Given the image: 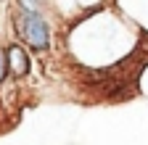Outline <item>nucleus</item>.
Here are the masks:
<instances>
[{
	"label": "nucleus",
	"mask_w": 148,
	"mask_h": 145,
	"mask_svg": "<svg viewBox=\"0 0 148 145\" xmlns=\"http://www.w3.org/2000/svg\"><path fill=\"white\" fill-rule=\"evenodd\" d=\"M11 19H13V34L18 37L16 42L24 45L29 53L42 56L53 48V27L37 3H27V0L16 3Z\"/></svg>",
	"instance_id": "1"
},
{
	"label": "nucleus",
	"mask_w": 148,
	"mask_h": 145,
	"mask_svg": "<svg viewBox=\"0 0 148 145\" xmlns=\"http://www.w3.org/2000/svg\"><path fill=\"white\" fill-rule=\"evenodd\" d=\"M5 61H8V74L13 79L29 77V71H32V56H29V50L24 45H18V42L5 45Z\"/></svg>",
	"instance_id": "2"
},
{
	"label": "nucleus",
	"mask_w": 148,
	"mask_h": 145,
	"mask_svg": "<svg viewBox=\"0 0 148 145\" xmlns=\"http://www.w3.org/2000/svg\"><path fill=\"white\" fill-rule=\"evenodd\" d=\"M8 79H11V74H8V61H5V45H0V87Z\"/></svg>",
	"instance_id": "3"
},
{
	"label": "nucleus",
	"mask_w": 148,
	"mask_h": 145,
	"mask_svg": "<svg viewBox=\"0 0 148 145\" xmlns=\"http://www.w3.org/2000/svg\"><path fill=\"white\" fill-rule=\"evenodd\" d=\"M0 37H3V11H0Z\"/></svg>",
	"instance_id": "4"
}]
</instances>
